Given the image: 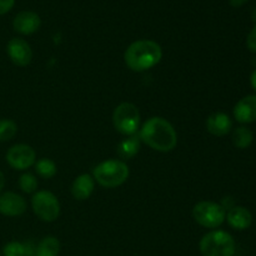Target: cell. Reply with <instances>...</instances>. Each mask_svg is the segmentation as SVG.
<instances>
[{
  "mask_svg": "<svg viewBox=\"0 0 256 256\" xmlns=\"http://www.w3.org/2000/svg\"><path fill=\"white\" fill-rule=\"evenodd\" d=\"M142 142L160 152H169L178 144V134L172 124L162 116H152L142 124L139 132Z\"/></svg>",
  "mask_w": 256,
  "mask_h": 256,
  "instance_id": "6da1fadb",
  "label": "cell"
},
{
  "mask_svg": "<svg viewBox=\"0 0 256 256\" xmlns=\"http://www.w3.org/2000/svg\"><path fill=\"white\" fill-rule=\"evenodd\" d=\"M162 59V46L154 40H136L124 52V62L130 70L145 72L156 66Z\"/></svg>",
  "mask_w": 256,
  "mask_h": 256,
  "instance_id": "7a4b0ae2",
  "label": "cell"
},
{
  "mask_svg": "<svg viewBox=\"0 0 256 256\" xmlns=\"http://www.w3.org/2000/svg\"><path fill=\"white\" fill-rule=\"evenodd\" d=\"M130 175L129 166L122 160H105L95 166L92 178L102 186L114 189L128 180Z\"/></svg>",
  "mask_w": 256,
  "mask_h": 256,
  "instance_id": "3957f363",
  "label": "cell"
},
{
  "mask_svg": "<svg viewBox=\"0 0 256 256\" xmlns=\"http://www.w3.org/2000/svg\"><path fill=\"white\" fill-rule=\"evenodd\" d=\"M199 249L202 256H234L236 244L228 232L212 230L202 238Z\"/></svg>",
  "mask_w": 256,
  "mask_h": 256,
  "instance_id": "277c9868",
  "label": "cell"
},
{
  "mask_svg": "<svg viewBox=\"0 0 256 256\" xmlns=\"http://www.w3.org/2000/svg\"><path fill=\"white\" fill-rule=\"evenodd\" d=\"M112 122L116 132L120 134L126 136L136 134L140 126L139 109L132 102H122L115 108Z\"/></svg>",
  "mask_w": 256,
  "mask_h": 256,
  "instance_id": "5b68a950",
  "label": "cell"
},
{
  "mask_svg": "<svg viewBox=\"0 0 256 256\" xmlns=\"http://www.w3.org/2000/svg\"><path fill=\"white\" fill-rule=\"evenodd\" d=\"M195 222L206 229H216L226 219V210L214 202H200L192 209Z\"/></svg>",
  "mask_w": 256,
  "mask_h": 256,
  "instance_id": "8992f818",
  "label": "cell"
},
{
  "mask_svg": "<svg viewBox=\"0 0 256 256\" xmlns=\"http://www.w3.org/2000/svg\"><path fill=\"white\" fill-rule=\"evenodd\" d=\"M32 206L35 215L45 222H55L60 215L59 200L48 190H40L32 195Z\"/></svg>",
  "mask_w": 256,
  "mask_h": 256,
  "instance_id": "52a82bcc",
  "label": "cell"
},
{
  "mask_svg": "<svg viewBox=\"0 0 256 256\" xmlns=\"http://www.w3.org/2000/svg\"><path fill=\"white\" fill-rule=\"evenodd\" d=\"M36 154L30 145H12L6 152V162L15 170H26L35 164Z\"/></svg>",
  "mask_w": 256,
  "mask_h": 256,
  "instance_id": "ba28073f",
  "label": "cell"
},
{
  "mask_svg": "<svg viewBox=\"0 0 256 256\" xmlns=\"http://www.w3.org/2000/svg\"><path fill=\"white\" fill-rule=\"evenodd\" d=\"M6 52L10 60L16 66H28L32 60V48L28 44V42H25L24 39H20V38H12L9 40L6 45Z\"/></svg>",
  "mask_w": 256,
  "mask_h": 256,
  "instance_id": "9c48e42d",
  "label": "cell"
},
{
  "mask_svg": "<svg viewBox=\"0 0 256 256\" xmlns=\"http://www.w3.org/2000/svg\"><path fill=\"white\" fill-rule=\"evenodd\" d=\"M26 212V202L22 195L12 192L0 195V214L5 216H20Z\"/></svg>",
  "mask_w": 256,
  "mask_h": 256,
  "instance_id": "30bf717a",
  "label": "cell"
},
{
  "mask_svg": "<svg viewBox=\"0 0 256 256\" xmlns=\"http://www.w3.org/2000/svg\"><path fill=\"white\" fill-rule=\"evenodd\" d=\"M234 118L240 124L256 122V95H248L240 99L234 106Z\"/></svg>",
  "mask_w": 256,
  "mask_h": 256,
  "instance_id": "8fae6325",
  "label": "cell"
},
{
  "mask_svg": "<svg viewBox=\"0 0 256 256\" xmlns=\"http://www.w3.org/2000/svg\"><path fill=\"white\" fill-rule=\"evenodd\" d=\"M42 24L40 16L34 12H22L14 18L12 26L15 32L22 35H32L38 32Z\"/></svg>",
  "mask_w": 256,
  "mask_h": 256,
  "instance_id": "7c38bea8",
  "label": "cell"
},
{
  "mask_svg": "<svg viewBox=\"0 0 256 256\" xmlns=\"http://www.w3.org/2000/svg\"><path fill=\"white\" fill-rule=\"evenodd\" d=\"M232 122L225 112H212L206 119V130L214 136H225L232 132Z\"/></svg>",
  "mask_w": 256,
  "mask_h": 256,
  "instance_id": "4fadbf2b",
  "label": "cell"
},
{
  "mask_svg": "<svg viewBox=\"0 0 256 256\" xmlns=\"http://www.w3.org/2000/svg\"><path fill=\"white\" fill-rule=\"evenodd\" d=\"M228 224L235 230L249 229L252 222V215L245 206H232L226 212Z\"/></svg>",
  "mask_w": 256,
  "mask_h": 256,
  "instance_id": "5bb4252c",
  "label": "cell"
},
{
  "mask_svg": "<svg viewBox=\"0 0 256 256\" xmlns=\"http://www.w3.org/2000/svg\"><path fill=\"white\" fill-rule=\"evenodd\" d=\"M95 188V180L90 174H82L72 182V194L75 200L84 202L92 196Z\"/></svg>",
  "mask_w": 256,
  "mask_h": 256,
  "instance_id": "9a60e30c",
  "label": "cell"
},
{
  "mask_svg": "<svg viewBox=\"0 0 256 256\" xmlns=\"http://www.w3.org/2000/svg\"><path fill=\"white\" fill-rule=\"evenodd\" d=\"M140 146H142V139H140L139 134L130 135V136L125 138L124 140L119 142L116 148V152L120 159L129 160L132 159L139 152Z\"/></svg>",
  "mask_w": 256,
  "mask_h": 256,
  "instance_id": "2e32d148",
  "label": "cell"
},
{
  "mask_svg": "<svg viewBox=\"0 0 256 256\" xmlns=\"http://www.w3.org/2000/svg\"><path fill=\"white\" fill-rule=\"evenodd\" d=\"M60 242L55 236H45L35 248V256H58Z\"/></svg>",
  "mask_w": 256,
  "mask_h": 256,
  "instance_id": "e0dca14e",
  "label": "cell"
},
{
  "mask_svg": "<svg viewBox=\"0 0 256 256\" xmlns=\"http://www.w3.org/2000/svg\"><path fill=\"white\" fill-rule=\"evenodd\" d=\"M254 142V134L246 126H239L232 132V144L238 149H248Z\"/></svg>",
  "mask_w": 256,
  "mask_h": 256,
  "instance_id": "ac0fdd59",
  "label": "cell"
},
{
  "mask_svg": "<svg viewBox=\"0 0 256 256\" xmlns=\"http://www.w3.org/2000/svg\"><path fill=\"white\" fill-rule=\"evenodd\" d=\"M34 165L35 172H38L39 176L44 178V179H52L58 172L56 164L52 159H48V158H42L38 162H35Z\"/></svg>",
  "mask_w": 256,
  "mask_h": 256,
  "instance_id": "d6986e66",
  "label": "cell"
},
{
  "mask_svg": "<svg viewBox=\"0 0 256 256\" xmlns=\"http://www.w3.org/2000/svg\"><path fill=\"white\" fill-rule=\"evenodd\" d=\"M16 122L10 119H0V142H9L16 135Z\"/></svg>",
  "mask_w": 256,
  "mask_h": 256,
  "instance_id": "ffe728a7",
  "label": "cell"
},
{
  "mask_svg": "<svg viewBox=\"0 0 256 256\" xmlns=\"http://www.w3.org/2000/svg\"><path fill=\"white\" fill-rule=\"evenodd\" d=\"M19 188L26 194H32L38 190V179L30 172H24L19 178Z\"/></svg>",
  "mask_w": 256,
  "mask_h": 256,
  "instance_id": "44dd1931",
  "label": "cell"
},
{
  "mask_svg": "<svg viewBox=\"0 0 256 256\" xmlns=\"http://www.w3.org/2000/svg\"><path fill=\"white\" fill-rule=\"evenodd\" d=\"M2 254L4 256H26V248L19 242H10L4 246Z\"/></svg>",
  "mask_w": 256,
  "mask_h": 256,
  "instance_id": "7402d4cb",
  "label": "cell"
},
{
  "mask_svg": "<svg viewBox=\"0 0 256 256\" xmlns=\"http://www.w3.org/2000/svg\"><path fill=\"white\" fill-rule=\"evenodd\" d=\"M246 46L252 52H256V25L252 29L246 38Z\"/></svg>",
  "mask_w": 256,
  "mask_h": 256,
  "instance_id": "603a6c76",
  "label": "cell"
},
{
  "mask_svg": "<svg viewBox=\"0 0 256 256\" xmlns=\"http://www.w3.org/2000/svg\"><path fill=\"white\" fill-rule=\"evenodd\" d=\"M15 0H0V15L6 14L12 9Z\"/></svg>",
  "mask_w": 256,
  "mask_h": 256,
  "instance_id": "cb8c5ba5",
  "label": "cell"
},
{
  "mask_svg": "<svg viewBox=\"0 0 256 256\" xmlns=\"http://www.w3.org/2000/svg\"><path fill=\"white\" fill-rule=\"evenodd\" d=\"M248 0H230V4L232 5L234 8H239L242 5H244Z\"/></svg>",
  "mask_w": 256,
  "mask_h": 256,
  "instance_id": "d4e9b609",
  "label": "cell"
},
{
  "mask_svg": "<svg viewBox=\"0 0 256 256\" xmlns=\"http://www.w3.org/2000/svg\"><path fill=\"white\" fill-rule=\"evenodd\" d=\"M250 84H252V89L256 92V69L252 72V75H250Z\"/></svg>",
  "mask_w": 256,
  "mask_h": 256,
  "instance_id": "484cf974",
  "label": "cell"
},
{
  "mask_svg": "<svg viewBox=\"0 0 256 256\" xmlns=\"http://www.w3.org/2000/svg\"><path fill=\"white\" fill-rule=\"evenodd\" d=\"M4 185H5V178H4V174H2V172H0V192H2V190L4 189Z\"/></svg>",
  "mask_w": 256,
  "mask_h": 256,
  "instance_id": "4316f807",
  "label": "cell"
}]
</instances>
